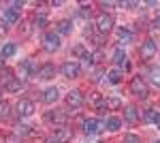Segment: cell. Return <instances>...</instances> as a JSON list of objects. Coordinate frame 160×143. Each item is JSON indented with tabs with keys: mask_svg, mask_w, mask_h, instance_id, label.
I'll use <instances>...</instances> for the list:
<instances>
[{
	"mask_svg": "<svg viewBox=\"0 0 160 143\" xmlns=\"http://www.w3.org/2000/svg\"><path fill=\"white\" fill-rule=\"evenodd\" d=\"M128 88H130V94L137 96V98H148V96H149L148 81H145L141 75L132 77V79H130V84H128Z\"/></svg>",
	"mask_w": 160,
	"mask_h": 143,
	"instance_id": "6da1fadb",
	"label": "cell"
},
{
	"mask_svg": "<svg viewBox=\"0 0 160 143\" xmlns=\"http://www.w3.org/2000/svg\"><path fill=\"white\" fill-rule=\"evenodd\" d=\"M113 26H115V22H113V17H111L109 13H98L94 17V28H96V32H100V36L109 34L111 30H113Z\"/></svg>",
	"mask_w": 160,
	"mask_h": 143,
	"instance_id": "7a4b0ae2",
	"label": "cell"
},
{
	"mask_svg": "<svg viewBox=\"0 0 160 143\" xmlns=\"http://www.w3.org/2000/svg\"><path fill=\"white\" fill-rule=\"evenodd\" d=\"M41 47L45 49L47 54H56V51L62 47L60 34H58V32H45L43 38H41Z\"/></svg>",
	"mask_w": 160,
	"mask_h": 143,
	"instance_id": "3957f363",
	"label": "cell"
},
{
	"mask_svg": "<svg viewBox=\"0 0 160 143\" xmlns=\"http://www.w3.org/2000/svg\"><path fill=\"white\" fill-rule=\"evenodd\" d=\"M22 7H24V2H11L4 11H2V22L7 26H13L19 22V11H22Z\"/></svg>",
	"mask_w": 160,
	"mask_h": 143,
	"instance_id": "277c9868",
	"label": "cell"
},
{
	"mask_svg": "<svg viewBox=\"0 0 160 143\" xmlns=\"http://www.w3.org/2000/svg\"><path fill=\"white\" fill-rule=\"evenodd\" d=\"M156 54H158V47H156V43H154L152 38H145V41L139 45V58L143 60V62H149Z\"/></svg>",
	"mask_w": 160,
	"mask_h": 143,
	"instance_id": "5b68a950",
	"label": "cell"
},
{
	"mask_svg": "<svg viewBox=\"0 0 160 143\" xmlns=\"http://www.w3.org/2000/svg\"><path fill=\"white\" fill-rule=\"evenodd\" d=\"M60 73L66 79H77V77L81 75V66H79V62H75V60H66L60 66Z\"/></svg>",
	"mask_w": 160,
	"mask_h": 143,
	"instance_id": "8992f818",
	"label": "cell"
},
{
	"mask_svg": "<svg viewBox=\"0 0 160 143\" xmlns=\"http://www.w3.org/2000/svg\"><path fill=\"white\" fill-rule=\"evenodd\" d=\"M15 113H17L19 118H30V115L34 113V103H32L30 98H19L17 105H15Z\"/></svg>",
	"mask_w": 160,
	"mask_h": 143,
	"instance_id": "52a82bcc",
	"label": "cell"
},
{
	"mask_svg": "<svg viewBox=\"0 0 160 143\" xmlns=\"http://www.w3.org/2000/svg\"><path fill=\"white\" fill-rule=\"evenodd\" d=\"M64 103H66V107H71V109H79L83 105V94H81V90H71L68 94L64 96Z\"/></svg>",
	"mask_w": 160,
	"mask_h": 143,
	"instance_id": "ba28073f",
	"label": "cell"
},
{
	"mask_svg": "<svg viewBox=\"0 0 160 143\" xmlns=\"http://www.w3.org/2000/svg\"><path fill=\"white\" fill-rule=\"evenodd\" d=\"M81 130L86 132L88 137H94V135H98L100 130H102V124H100L96 118H88L86 122H83V128Z\"/></svg>",
	"mask_w": 160,
	"mask_h": 143,
	"instance_id": "9c48e42d",
	"label": "cell"
},
{
	"mask_svg": "<svg viewBox=\"0 0 160 143\" xmlns=\"http://www.w3.org/2000/svg\"><path fill=\"white\" fill-rule=\"evenodd\" d=\"M53 139H56L58 143H68L71 139H73V128H68V126H56Z\"/></svg>",
	"mask_w": 160,
	"mask_h": 143,
	"instance_id": "30bf717a",
	"label": "cell"
},
{
	"mask_svg": "<svg viewBox=\"0 0 160 143\" xmlns=\"http://www.w3.org/2000/svg\"><path fill=\"white\" fill-rule=\"evenodd\" d=\"M17 69H19V79H22V81H26L28 77H32L34 73H38V69H34V64H32L30 60L19 62V66H17Z\"/></svg>",
	"mask_w": 160,
	"mask_h": 143,
	"instance_id": "8fae6325",
	"label": "cell"
},
{
	"mask_svg": "<svg viewBox=\"0 0 160 143\" xmlns=\"http://www.w3.org/2000/svg\"><path fill=\"white\" fill-rule=\"evenodd\" d=\"M56 73H58V69H56L51 62H45V64H41V66H38V73H37V75L41 77V79L49 81V79H53V77H56Z\"/></svg>",
	"mask_w": 160,
	"mask_h": 143,
	"instance_id": "7c38bea8",
	"label": "cell"
},
{
	"mask_svg": "<svg viewBox=\"0 0 160 143\" xmlns=\"http://www.w3.org/2000/svg\"><path fill=\"white\" fill-rule=\"evenodd\" d=\"M45 120H47V122H53L56 126H64V122H66V113L60 111V109H51V111L45 113Z\"/></svg>",
	"mask_w": 160,
	"mask_h": 143,
	"instance_id": "4fadbf2b",
	"label": "cell"
},
{
	"mask_svg": "<svg viewBox=\"0 0 160 143\" xmlns=\"http://www.w3.org/2000/svg\"><path fill=\"white\" fill-rule=\"evenodd\" d=\"M124 120H126V124H130V126H137L141 118H139V111H137L132 105H128V107L124 109Z\"/></svg>",
	"mask_w": 160,
	"mask_h": 143,
	"instance_id": "5bb4252c",
	"label": "cell"
},
{
	"mask_svg": "<svg viewBox=\"0 0 160 143\" xmlns=\"http://www.w3.org/2000/svg\"><path fill=\"white\" fill-rule=\"evenodd\" d=\"M58 96H60V90H58V88H47V90L43 92L41 98H43L45 105H53V103L58 100Z\"/></svg>",
	"mask_w": 160,
	"mask_h": 143,
	"instance_id": "9a60e30c",
	"label": "cell"
},
{
	"mask_svg": "<svg viewBox=\"0 0 160 143\" xmlns=\"http://www.w3.org/2000/svg\"><path fill=\"white\" fill-rule=\"evenodd\" d=\"M132 38H135L132 30H128V28H120V30H118V43H120V45L132 43Z\"/></svg>",
	"mask_w": 160,
	"mask_h": 143,
	"instance_id": "2e32d148",
	"label": "cell"
},
{
	"mask_svg": "<svg viewBox=\"0 0 160 143\" xmlns=\"http://www.w3.org/2000/svg\"><path fill=\"white\" fill-rule=\"evenodd\" d=\"M56 26H58V28H56V32H58L60 36L62 34L66 36V34H71V32H73V22H71V19H60Z\"/></svg>",
	"mask_w": 160,
	"mask_h": 143,
	"instance_id": "e0dca14e",
	"label": "cell"
},
{
	"mask_svg": "<svg viewBox=\"0 0 160 143\" xmlns=\"http://www.w3.org/2000/svg\"><path fill=\"white\" fill-rule=\"evenodd\" d=\"M13 79H15V73H13V69H9V66H4L2 71H0V85H7L11 84Z\"/></svg>",
	"mask_w": 160,
	"mask_h": 143,
	"instance_id": "ac0fdd59",
	"label": "cell"
},
{
	"mask_svg": "<svg viewBox=\"0 0 160 143\" xmlns=\"http://www.w3.org/2000/svg\"><path fill=\"white\" fill-rule=\"evenodd\" d=\"M105 128H107L109 132H118L120 128H122V120L115 118V115H109L107 122H105Z\"/></svg>",
	"mask_w": 160,
	"mask_h": 143,
	"instance_id": "d6986e66",
	"label": "cell"
},
{
	"mask_svg": "<svg viewBox=\"0 0 160 143\" xmlns=\"http://www.w3.org/2000/svg\"><path fill=\"white\" fill-rule=\"evenodd\" d=\"M105 107L109 111H118V109L124 107V103H122V98H118V96H109V98H105Z\"/></svg>",
	"mask_w": 160,
	"mask_h": 143,
	"instance_id": "ffe728a7",
	"label": "cell"
},
{
	"mask_svg": "<svg viewBox=\"0 0 160 143\" xmlns=\"http://www.w3.org/2000/svg\"><path fill=\"white\" fill-rule=\"evenodd\" d=\"M11 113H13L11 103H7V100H0V122H7V120L11 118Z\"/></svg>",
	"mask_w": 160,
	"mask_h": 143,
	"instance_id": "44dd1931",
	"label": "cell"
},
{
	"mask_svg": "<svg viewBox=\"0 0 160 143\" xmlns=\"http://www.w3.org/2000/svg\"><path fill=\"white\" fill-rule=\"evenodd\" d=\"M105 77H107V81H109V84H113V85L122 84V71H120V69H111Z\"/></svg>",
	"mask_w": 160,
	"mask_h": 143,
	"instance_id": "7402d4cb",
	"label": "cell"
},
{
	"mask_svg": "<svg viewBox=\"0 0 160 143\" xmlns=\"http://www.w3.org/2000/svg\"><path fill=\"white\" fill-rule=\"evenodd\" d=\"M126 58H128V56H126V51H124L122 47H115L113 54H111V62H115V64H122Z\"/></svg>",
	"mask_w": 160,
	"mask_h": 143,
	"instance_id": "603a6c76",
	"label": "cell"
},
{
	"mask_svg": "<svg viewBox=\"0 0 160 143\" xmlns=\"http://www.w3.org/2000/svg\"><path fill=\"white\" fill-rule=\"evenodd\" d=\"M22 88H24V81H22L19 77H15V79H13V81H11L9 85H7L4 90H7V92H11V94H17V92H19Z\"/></svg>",
	"mask_w": 160,
	"mask_h": 143,
	"instance_id": "cb8c5ba5",
	"label": "cell"
},
{
	"mask_svg": "<svg viewBox=\"0 0 160 143\" xmlns=\"http://www.w3.org/2000/svg\"><path fill=\"white\" fill-rule=\"evenodd\" d=\"M148 77H149V81H152L154 85H158V88H160V69H158V66H152L149 73H148Z\"/></svg>",
	"mask_w": 160,
	"mask_h": 143,
	"instance_id": "d4e9b609",
	"label": "cell"
},
{
	"mask_svg": "<svg viewBox=\"0 0 160 143\" xmlns=\"http://www.w3.org/2000/svg\"><path fill=\"white\" fill-rule=\"evenodd\" d=\"M15 51H17L15 43H7L4 47L0 49V56H2V58H11V56H15Z\"/></svg>",
	"mask_w": 160,
	"mask_h": 143,
	"instance_id": "484cf974",
	"label": "cell"
},
{
	"mask_svg": "<svg viewBox=\"0 0 160 143\" xmlns=\"http://www.w3.org/2000/svg\"><path fill=\"white\" fill-rule=\"evenodd\" d=\"M32 26H34V28H45V26H47V17H45V13H43V15L37 13L34 19H32Z\"/></svg>",
	"mask_w": 160,
	"mask_h": 143,
	"instance_id": "4316f807",
	"label": "cell"
},
{
	"mask_svg": "<svg viewBox=\"0 0 160 143\" xmlns=\"http://www.w3.org/2000/svg\"><path fill=\"white\" fill-rule=\"evenodd\" d=\"M102 75H107V73L102 71L100 66H98V69H94V71L90 73V81H92V84H98L100 79H102Z\"/></svg>",
	"mask_w": 160,
	"mask_h": 143,
	"instance_id": "83f0119b",
	"label": "cell"
},
{
	"mask_svg": "<svg viewBox=\"0 0 160 143\" xmlns=\"http://www.w3.org/2000/svg\"><path fill=\"white\" fill-rule=\"evenodd\" d=\"M73 56H75V58H79V60H83L88 56V51L83 49V45H75V47H73Z\"/></svg>",
	"mask_w": 160,
	"mask_h": 143,
	"instance_id": "f1b7e54d",
	"label": "cell"
},
{
	"mask_svg": "<svg viewBox=\"0 0 160 143\" xmlns=\"http://www.w3.org/2000/svg\"><path fill=\"white\" fill-rule=\"evenodd\" d=\"M122 143H141V137L135 135V132H128V135L122 139Z\"/></svg>",
	"mask_w": 160,
	"mask_h": 143,
	"instance_id": "f546056e",
	"label": "cell"
},
{
	"mask_svg": "<svg viewBox=\"0 0 160 143\" xmlns=\"http://www.w3.org/2000/svg\"><path fill=\"white\" fill-rule=\"evenodd\" d=\"M156 115H158V111H156V109H145L143 120H145V122H154V120H156Z\"/></svg>",
	"mask_w": 160,
	"mask_h": 143,
	"instance_id": "4dcf8cb0",
	"label": "cell"
},
{
	"mask_svg": "<svg viewBox=\"0 0 160 143\" xmlns=\"http://www.w3.org/2000/svg\"><path fill=\"white\" fill-rule=\"evenodd\" d=\"M102 60H105V54H102L100 49H96V51L92 54V64H100Z\"/></svg>",
	"mask_w": 160,
	"mask_h": 143,
	"instance_id": "1f68e13d",
	"label": "cell"
},
{
	"mask_svg": "<svg viewBox=\"0 0 160 143\" xmlns=\"http://www.w3.org/2000/svg\"><path fill=\"white\" fill-rule=\"evenodd\" d=\"M15 132H17V135H30V126H26V124H17V126H15Z\"/></svg>",
	"mask_w": 160,
	"mask_h": 143,
	"instance_id": "d6a6232c",
	"label": "cell"
},
{
	"mask_svg": "<svg viewBox=\"0 0 160 143\" xmlns=\"http://www.w3.org/2000/svg\"><path fill=\"white\" fill-rule=\"evenodd\" d=\"M100 103H102V98H100V94H96V92H94V94L90 96V105H94V107H98Z\"/></svg>",
	"mask_w": 160,
	"mask_h": 143,
	"instance_id": "836d02e7",
	"label": "cell"
},
{
	"mask_svg": "<svg viewBox=\"0 0 160 143\" xmlns=\"http://www.w3.org/2000/svg\"><path fill=\"white\" fill-rule=\"evenodd\" d=\"M130 69H132V64H130V60H128V58H126V60H124V62H122V64H120V71H126V73H128V71H130Z\"/></svg>",
	"mask_w": 160,
	"mask_h": 143,
	"instance_id": "e575fe53",
	"label": "cell"
},
{
	"mask_svg": "<svg viewBox=\"0 0 160 143\" xmlns=\"http://www.w3.org/2000/svg\"><path fill=\"white\" fill-rule=\"evenodd\" d=\"M100 9H113V7H120V2H98Z\"/></svg>",
	"mask_w": 160,
	"mask_h": 143,
	"instance_id": "d590c367",
	"label": "cell"
},
{
	"mask_svg": "<svg viewBox=\"0 0 160 143\" xmlns=\"http://www.w3.org/2000/svg\"><path fill=\"white\" fill-rule=\"evenodd\" d=\"M96 113H98V115H105V113H109V109L105 107V100H102L98 107H96Z\"/></svg>",
	"mask_w": 160,
	"mask_h": 143,
	"instance_id": "8d00e7d4",
	"label": "cell"
},
{
	"mask_svg": "<svg viewBox=\"0 0 160 143\" xmlns=\"http://www.w3.org/2000/svg\"><path fill=\"white\" fill-rule=\"evenodd\" d=\"M120 7H124V9H135V7H139V2H132V0H128V2H120Z\"/></svg>",
	"mask_w": 160,
	"mask_h": 143,
	"instance_id": "74e56055",
	"label": "cell"
},
{
	"mask_svg": "<svg viewBox=\"0 0 160 143\" xmlns=\"http://www.w3.org/2000/svg\"><path fill=\"white\" fill-rule=\"evenodd\" d=\"M7 30H9V26L4 24V22H0V38H4V36H7Z\"/></svg>",
	"mask_w": 160,
	"mask_h": 143,
	"instance_id": "f35d334b",
	"label": "cell"
},
{
	"mask_svg": "<svg viewBox=\"0 0 160 143\" xmlns=\"http://www.w3.org/2000/svg\"><path fill=\"white\" fill-rule=\"evenodd\" d=\"M79 15H83V17H90V15H92L90 7H81V9H79Z\"/></svg>",
	"mask_w": 160,
	"mask_h": 143,
	"instance_id": "ab89813d",
	"label": "cell"
},
{
	"mask_svg": "<svg viewBox=\"0 0 160 143\" xmlns=\"http://www.w3.org/2000/svg\"><path fill=\"white\" fill-rule=\"evenodd\" d=\"M4 141H7V143H22L19 139H17V137H15V135H9V137H7Z\"/></svg>",
	"mask_w": 160,
	"mask_h": 143,
	"instance_id": "60d3db41",
	"label": "cell"
},
{
	"mask_svg": "<svg viewBox=\"0 0 160 143\" xmlns=\"http://www.w3.org/2000/svg\"><path fill=\"white\" fill-rule=\"evenodd\" d=\"M154 28H160V15L156 17V19H154Z\"/></svg>",
	"mask_w": 160,
	"mask_h": 143,
	"instance_id": "b9f144b4",
	"label": "cell"
},
{
	"mask_svg": "<svg viewBox=\"0 0 160 143\" xmlns=\"http://www.w3.org/2000/svg\"><path fill=\"white\" fill-rule=\"evenodd\" d=\"M154 124H156V126L160 128V111H158V115H156V120H154Z\"/></svg>",
	"mask_w": 160,
	"mask_h": 143,
	"instance_id": "7bdbcfd3",
	"label": "cell"
},
{
	"mask_svg": "<svg viewBox=\"0 0 160 143\" xmlns=\"http://www.w3.org/2000/svg\"><path fill=\"white\" fill-rule=\"evenodd\" d=\"M45 143H58V141H56L53 137H47V139H45Z\"/></svg>",
	"mask_w": 160,
	"mask_h": 143,
	"instance_id": "ee69618b",
	"label": "cell"
},
{
	"mask_svg": "<svg viewBox=\"0 0 160 143\" xmlns=\"http://www.w3.org/2000/svg\"><path fill=\"white\" fill-rule=\"evenodd\" d=\"M2 69H4V58L0 56V71H2Z\"/></svg>",
	"mask_w": 160,
	"mask_h": 143,
	"instance_id": "f6af8a7d",
	"label": "cell"
},
{
	"mask_svg": "<svg viewBox=\"0 0 160 143\" xmlns=\"http://www.w3.org/2000/svg\"><path fill=\"white\" fill-rule=\"evenodd\" d=\"M154 143H160V139H158V141H154Z\"/></svg>",
	"mask_w": 160,
	"mask_h": 143,
	"instance_id": "bcb514c9",
	"label": "cell"
}]
</instances>
